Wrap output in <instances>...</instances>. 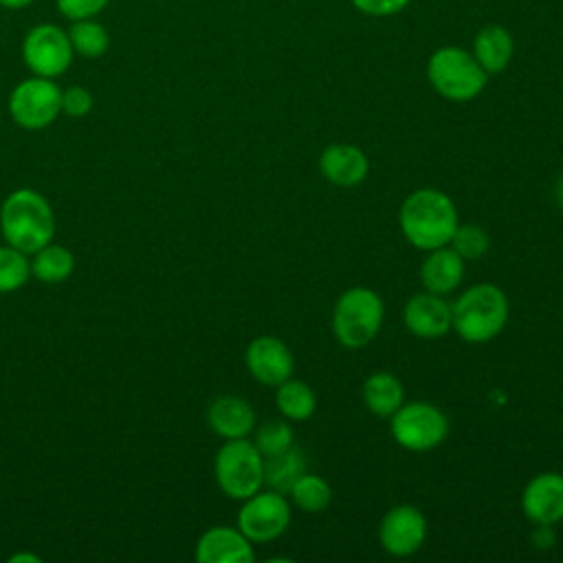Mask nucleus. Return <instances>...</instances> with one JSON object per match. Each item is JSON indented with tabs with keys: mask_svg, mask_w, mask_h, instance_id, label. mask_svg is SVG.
Wrapping results in <instances>:
<instances>
[{
	"mask_svg": "<svg viewBox=\"0 0 563 563\" xmlns=\"http://www.w3.org/2000/svg\"><path fill=\"white\" fill-rule=\"evenodd\" d=\"M554 194H556V200H559V205L563 207V176L559 178V183H556V189H554Z\"/></svg>",
	"mask_w": 563,
	"mask_h": 563,
	"instance_id": "nucleus-34",
	"label": "nucleus"
},
{
	"mask_svg": "<svg viewBox=\"0 0 563 563\" xmlns=\"http://www.w3.org/2000/svg\"><path fill=\"white\" fill-rule=\"evenodd\" d=\"M92 108V95L84 86H70L62 92V112L68 117H84Z\"/></svg>",
	"mask_w": 563,
	"mask_h": 563,
	"instance_id": "nucleus-30",
	"label": "nucleus"
},
{
	"mask_svg": "<svg viewBox=\"0 0 563 563\" xmlns=\"http://www.w3.org/2000/svg\"><path fill=\"white\" fill-rule=\"evenodd\" d=\"M196 559L200 563H251L255 552L240 528L216 526L198 539Z\"/></svg>",
	"mask_w": 563,
	"mask_h": 563,
	"instance_id": "nucleus-15",
	"label": "nucleus"
},
{
	"mask_svg": "<svg viewBox=\"0 0 563 563\" xmlns=\"http://www.w3.org/2000/svg\"><path fill=\"white\" fill-rule=\"evenodd\" d=\"M244 363L255 380L268 387H277L279 383L290 378L295 358L290 347L282 339L264 334L249 343L244 352Z\"/></svg>",
	"mask_w": 563,
	"mask_h": 563,
	"instance_id": "nucleus-12",
	"label": "nucleus"
},
{
	"mask_svg": "<svg viewBox=\"0 0 563 563\" xmlns=\"http://www.w3.org/2000/svg\"><path fill=\"white\" fill-rule=\"evenodd\" d=\"M427 539V519L420 508L398 504L389 508L378 526V541L391 556H409L420 550Z\"/></svg>",
	"mask_w": 563,
	"mask_h": 563,
	"instance_id": "nucleus-11",
	"label": "nucleus"
},
{
	"mask_svg": "<svg viewBox=\"0 0 563 563\" xmlns=\"http://www.w3.org/2000/svg\"><path fill=\"white\" fill-rule=\"evenodd\" d=\"M405 328L418 339H440L451 330V306L429 290L409 297L402 310Z\"/></svg>",
	"mask_w": 563,
	"mask_h": 563,
	"instance_id": "nucleus-14",
	"label": "nucleus"
},
{
	"mask_svg": "<svg viewBox=\"0 0 563 563\" xmlns=\"http://www.w3.org/2000/svg\"><path fill=\"white\" fill-rule=\"evenodd\" d=\"M73 44L66 31L55 24L33 26L22 42V57L37 77H59L73 64Z\"/></svg>",
	"mask_w": 563,
	"mask_h": 563,
	"instance_id": "nucleus-10",
	"label": "nucleus"
},
{
	"mask_svg": "<svg viewBox=\"0 0 563 563\" xmlns=\"http://www.w3.org/2000/svg\"><path fill=\"white\" fill-rule=\"evenodd\" d=\"M209 427L224 440L246 438L255 429L253 407L238 396H220L209 405Z\"/></svg>",
	"mask_w": 563,
	"mask_h": 563,
	"instance_id": "nucleus-18",
	"label": "nucleus"
},
{
	"mask_svg": "<svg viewBox=\"0 0 563 563\" xmlns=\"http://www.w3.org/2000/svg\"><path fill=\"white\" fill-rule=\"evenodd\" d=\"M515 55L512 33L501 24H486L475 33L473 40V57L488 73H504Z\"/></svg>",
	"mask_w": 563,
	"mask_h": 563,
	"instance_id": "nucleus-19",
	"label": "nucleus"
},
{
	"mask_svg": "<svg viewBox=\"0 0 563 563\" xmlns=\"http://www.w3.org/2000/svg\"><path fill=\"white\" fill-rule=\"evenodd\" d=\"M0 229L7 244L29 255L53 240L55 216L48 200L35 189H15L0 207Z\"/></svg>",
	"mask_w": 563,
	"mask_h": 563,
	"instance_id": "nucleus-3",
	"label": "nucleus"
},
{
	"mask_svg": "<svg viewBox=\"0 0 563 563\" xmlns=\"http://www.w3.org/2000/svg\"><path fill=\"white\" fill-rule=\"evenodd\" d=\"M389 431L396 444L407 451L422 453L440 446L449 433V418L444 411L427 400L402 402L389 416Z\"/></svg>",
	"mask_w": 563,
	"mask_h": 563,
	"instance_id": "nucleus-7",
	"label": "nucleus"
},
{
	"mask_svg": "<svg viewBox=\"0 0 563 563\" xmlns=\"http://www.w3.org/2000/svg\"><path fill=\"white\" fill-rule=\"evenodd\" d=\"M110 0H57V9L68 20H86L95 18L106 9Z\"/></svg>",
	"mask_w": 563,
	"mask_h": 563,
	"instance_id": "nucleus-29",
	"label": "nucleus"
},
{
	"mask_svg": "<svg viewBox=\"0 0 563 563\" xmlns=\"http://www.w3.org/2000/svg\"><path fill=\"white\" fill-rule=\"evenodd\" d=\"M31 262V275H35L44 284H59L64 282L73 268H75V257L68 249L59 244H46L40 251L33 253Z\"/></svg>",
	"mask_w": 563,
	"mask_h": 563,
	"instance_id": "nucleus-23",
	"label": "nucleus"
},
{
	"mask_svg": "<svg viewBox=\"0 0 563 563\" xmlns=\"http://www.w3.org/2000/svg\"><path fill=\"white\" fill-rule=\"evenodd\" d=\"M290 504L277 490H257L246 497L238 512V528L251 543H266L282 537L290 526Z\"/></svg>",
	"mask_w": 563,
	"mask_h": 563,
	"instance_id": "nucleus-9",
	"label": "nucleus"
},
{
	"mask_svg": "<svg viewBox=\"0 0 563 563\" xmlns=\"http://www.w3.org/2000/svg\"><path fill=\"white\" fill-rule=\"evenodd\" d=\"M365 407L380 418H389L405 402V387L391 372H374L363 383Z\"/></svg>",
	"mask_w": 563,
	"mask_h": 563,
	"instance_id": "nucleus-20",
	"label": "nucleus"
},
{
	"mask_svg": "<svg viewBox=\"0 0 563 563\" xmlns=\"http://www.w3.org/2000/svg\"><path fill=\"white\" fill-rule=\"evenodd\" d=\"M68 37H70L73 51L79 53L81 57H88V59L101 57L110 46L108 31L99 22H95L92 18L75 20L70 31H68Z\"/></svg>",
	"mask_w": 563,
	"mask_h": 563,
	"instance_id": "nucleus-25",
	"label": "nucleus"
},
{
	"mask_svg": "<svg viewBox=\"0 0 563 563\" xmlns=\"http://www.w3.org/2000/svg\"><path fill=\"white\" fill-rule=\"evenodd\" d=\"M220 490L231 499H246L264 486V455L246 438L227 440L213 462Z\"/></svg>",
	"mask_w": 563,
	"mask_h": 563,
	"instance_id": "nucleus-6",
	"label": "nucleus"
},
{
	"mask_svg": "<svg viewBox=\"0 0 563 563\" xmlns=\"http://www.w3.org/2000/svg\"><path fill=\"white\" fill-rule=\"evenodd\" d=\"M383 317L385 306L376 290L365 286L347 288L339 295L332 310L334 339L350 350L365 347L380 332Z\"/></svg>",
	"mask_w": 563,
	"mask_h": 563,
	"instance_id": "nucleus-5",
	"label": "nucleus"
},
{
	"mask_svg": "<svg viewBox=\"0 0 563 563\" xmlns=\"http://www.w3.org/2000/svg\"><path fill=\"white\" fill-rule=\"evenodd\" d=\"M422 262L420 279L424 290L433 295H449L453 292L464 279V260L446 244L433 251Z\"/></svg>",
	"mask_w": 563,
	"mask_h": 563,
	"instance_id": "nucleus-17",
	"label": "nucleus"
},
{
	"mask_svg": "<svg viewBox=\"0 0 563 563\" xmlns=\"http://www.w3.org/2000/svg\"><path fill=\"white\" fill-rule=\"evenodd\" d=\"M33 0H0V7L4 9H11V11H20V9H26Z\"/></svg>",
	"mask_w": 563,
	"mask_h": 563,
	"instance_id": "nucleus-32",
	"label": "nucleus"
},
{
	"mask_svg": "<svg viewBox=\"0 0 563 563\" xmlns=\"http://www.w3.org/2000/svg\"><path fill=\"white\" fill-rule=\"evenodd\" d=\"M356 11L372 18H389L400 13L411 0H350Z\"/></svg>",
	"mask_w": 563,
	"mask_h": 563,
	"instance_id": "nucleus-31",
	"label": "nucleus"
},
{
	"mask_svg": "<svg viewBox=\"0 0 563 563\" xmlns=\"http://www.w3.org/2000/svg\"><path fill=\"white\" fill-rule=\"evenodd\" d=\"M15 561H31V563H37L40 559H37L35 554H15V556H11V563H15Z\"/></svg>",
	"mask_w": 563,
	"mask_h": 563,
	"instance_id": "nucleus-33",
	"label": "nucleus"
},
{
	"mask_svg": "<svg viewBox=\"0 0 563 563\" xmlns=\"http://www.w3.org/2000/svg\"><path fill=\"white\" fill-rule=\"evenodd\" d=\"M319 172L336 187H354L367 178L369 161L356 145L332 143L319 156Z\"/></svg>",
	"mask_w": 563,
	"mask_h": 563,
	"instance_id": "nucleus-16",
	"label": "nucleus"
},
{
	"mask_svg": "<svg viewBox=\"0 0 563 563\" xmlns=\"http://www.w3.org/2000/svg\"><path fill=\"white\" fill-rule=\"evenodd\" d=\"M9 112L20 128L42 130L62 112V90L48 77H31L20 81L9 97Z\"/></svg>",
	"mask_w": 563,
	"mask_h": 563,
	"instance_id": "nucleus-8",
	"label": "nucleus"
},
{
	"mask_svg": "<svg viewBox=\"0 0 563 563\" xmlns=\"http://www.w3.org/2000/svg\"><path fill=\"white\" fill-rule=\"evenodd\" d=\"M308 473V462L301 449L295 444L277 455L264 457V486L271 490H277L282 495H288L292 484Z\"/></svg>",
	"mask_w": 563,
	"mask_h": 563,
	"instance_id": "nucleus-21",
	"label": "nucleus"
},
{
	"mask_svg": "<svg viewBox=\"0 0 563 563\" xmlns=\"http://www.w3.org/2000/svg\"><path fill=\"white\" fill-rule=\"evenodd\" d=\"M427 79L440 97L464 103L482 95L488 73L466 48L440 46L427 62Z\"/></svg>",
	"mask_w": 563,
	"mask_h": 563,
	"instance_id": "nucleus-4",
	"label": "nucleus"
},
{
	"mask_svg": "<svg viewBox=\"0 0 563 563\" xmlns=\"http://www.w3.org/2000/svg\"><path fill=\"white\" fill-rule=\"evenodd\" d=\"M449 246L466 262L477 260L488 251V235L477 224H457Z\"/></svg>",
	"mask_w": 563,
	"mask_h": 563,
	"instance_id": "nucleus-28",
	"label": "nucleus"
},
{
	"mask_svg": "<svg viewBox=\"0 0 563 563\" xmlns=\"http://www.w3.org/2000/svg\"><path fill=\"white\" fill-rule=\"evenodd\" d=\"M510 314L506 292L488 282L468 286L451 306V328L466 343L493 341Z\"/></svg>",
	"mask_w": 563,
	"mask_h": 563,
	"instance_id": "nucleus-2",
	"label": "nucleus"
},
{
	"mask_svg": "<svg viewBox=\"0 0 563 563\" xmlns=\"http://www.w3.org/2000/svg\"><path fill=\"white\" fill-rule=\"evenodd\" d=\"M292 427L282 420V418H273V420H266L257 427L255 431V446L257 451L268 457V455H277L282 451H286L288 446H292Z\"/></svg>",
	"mask_w": 563,
	"mask_h": 563,
	"instance_id": "nucleus-27",
	"label": "nucleus"
},
{
	"mask_svg": "<svg viewBox=\"0 0 563 563\" xmlns=\"http://www.w3.org/2000/svg\"><path fill=\"white\" fill-rule=\"evenodd\" d=\"M290 499L292 504L303 510V512H321L330 506L332 501V488L330 484L314 475V473H303L290 488Z\"/></svg>",
	"mask_w": 563,
	"mask_h": 563,
	"instance_id": "nucleus-24",
	"label": "nucleus"
},
{
	"mask_svg": "<svg viewBox=\"0 0 563 563\" xmlns=\"http://www.w3.org/2000/svg\"><path fill=\"white\" fill-rule=\"evenodd\" d=\"M31 262L15 246H0V292H13L26 284Z\"/></svg>",
	"mask_w": 563,
	"mask_h": 563,
	"instance_id": "nucleus-26",
	"label": "nucleus"
},
{
	"mask_svg": "<svg viewBox=\"0 0 563 563\" xmlns=\"http://www.w3.org/2000/svg\"><path fill=\"white\" fill-rule=\"evenodd\" d=\"M521 510L534 526H554L563 519V475L545 471L534 475L521 493Z\"/></svg>",
	"mask_w": 563,
	"mask_h": 563,
	"instance_id": "nucleus-13",
	"label": "nucleus"
},
{
	"mask_svg": "<svg viewBox=\"0 0 563 563\" xmlns=\"http://www.w3.org/2000/svg\"><path fill=\"white\" fill-rule=\"evenodd\" d=\"M398 224L411 246L433 251L451 242L460 220L453 200L444 191L422 187L402 200Z\"/></svg>",
	"mask_w": 563,
	"mask_h": 563,
	"instance_id": "nucleus-1",
	"label": "nucleus"
},
{
	"mask_svg": "<svg viewBox=\"0 0 563 563\" xmlns=\"http://www.w3.org/2000/svg\"><path fill=\"white\" fill-rule=\"evenodd\" d=\"M275 402H277L279 413L292 422L308 420L317 409L314 391L310 389L308 383L297 380V378H286L284 383L277 385Z\"/></svg>",
	"mask_w": 563,
	"mask_h": 563,
	"instance_id": "nucleus-22",
	"label": "nucleus"
}]
</instances>
